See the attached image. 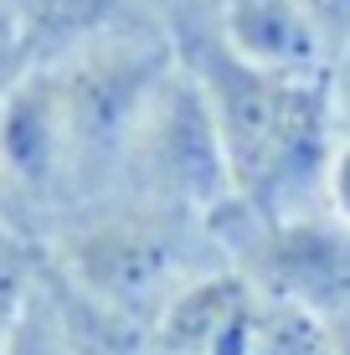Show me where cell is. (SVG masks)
Wrapping results in <instances>:
<instances>
[{
	"mask_svg": "<svg viewBox=\"0 0 350 355\" xmlns=\"http://www.w3.org/2000/svg\"><path fill=\"white\" fill-rule=\"evenodd\" d=\"M211 98L216 129L232 165V191L263 222H294L324 211L340 119L330 98V72H273L243 62L222 36L180 52Z\"/></svg>",
	"mask_w": 350,
	"mask_h": 355,
	"instance_id": "cell-1",
	"label": "cell"
},
{
	"mask_svg": "<svg viewBox=\"0 0 350 355\" xmlns=\"http://www.w3.org/2000/svg\"><path fill=\"white\" fill-rule=\"evenodd\" d=\"M46 252L78 288L139 324H155V314L201 273L232 268L207 216L129 201V196H108L78 211L46 242Z\"/></svg>",
	"mask_w": 350,
	"mask_h": 355,
	"instance_id": "cell-2",
	"label": "cell"
},
{
	"mask_svg": "<svg viewBox=\"0 0 350 355\" xmlns=\"http://www.w3.org/2000/svg\"><path fill=\"white\" fill-rule=\"evenodd\" d=\"M114 196L170 206V211L191 216H211L227 196H237L211 98L186 62H175L160 78V88L150 93L134 134H129Z\"/></svg>",
	"mask_w": 350,
	"mask_h": 355,
	"instance_id": "cell-3",
	"label": "cell"
},
{
	"mask_svg": "<svg viewBox=\"0 0 350 355\" xmlns=\"http://www.w3.org/2000/svg\"><path fill=\"white\" fill-rule=\"evenodd\" d=\"M0 211L6 232L31 242H52L82 211L67 114L52 67L42 62H26L0 98Z\"/></svg>",
	"mask_w": 350,
	"mask_h": 355,
	"instance_id": "cell-4",
	"label": "cell"
},
{
	"mask_svg": "<svg viewBox=\"0 0 350 355\" xmlns=\"http://www.w3.org/2000/svg\"><path fill=\"white\" fill-rule=\"evenodd\" d=\"M263 324V293L243 268H211L155 314L150 355H252Z\"/></svg>",
	"mask_w": 350,
	"mask_h": 355,
	"instance_id": "cell-5",
	"label": "cell"
},
{
	"mask_svg": "<svg viewBox=\"0 0 350 355\" xmlns=\"http://www.w3.org/2000/svg\"><path fill=\"white\" fill-rule=\"evenodd\" d=\"M216 36L243 62L273 72H330L335 62L304 0H222Z\"/></svg>",
	"mask_w": 350,
	"mask_h": 355,
	"instance_id": "cell-6",
	"label": "cell"
},
{
	"mask_svg": "<svg viewBox=\"0 0 350 355\" xmlns=\"http://www.w3.org/2000/svg\"><path fill=\"white\" fill-rule=\"evenodd\" d=\"M155 31L139 0H21V52L26 62H62V57L98 46L108 36Z\"/></svg>",
	"mask_w": 350,
	"mask_h": 355,
	"instance_id": "cell-7",
	"label": "cell"
},
{
	"mask_svg": "<svg viewBox=\"0 0 350 355\" xmlns=\"http://www.w3.org/2000/svg\"><path fill=\"white\" fill-rule=\"evenodd\" d=\"M252 355H335V329L324 314L288 299H263L258 350Z\"/></svg>",
	"mask_w": 350,
	"mask_h": 355,
	"instance_id": "cell-8",
	"label": "cell"
},
{
	"mask_svg": "<svg viewBox=\"0 0 350 355\" xmlns=\"http://www.w3.org/2000/svg\"><path fill=\"white\" fill-rule=\"evenodd\" d=\"M42 268H46V242H31L21 232H0V350L26 314V299L42 278Z\"/></svg>",
	"mask_w": 350,
	"mask_h": 355,
	"instance_id": "cell-9",
	"label": "cell"
},
{
	"mask_svg": "<svg viewBox=\"0 0 350 355\" xmlns=\"http://www.w3.org/2000/svg\"><path fill=\"white\" fill-rule=\"evenodd\" d=\"M144 21L175 46V52H191L207 36H216V10L222 0H139Z\"/></svg>",
	"mask_w": 350,
	"mask_h": 355,
	"instance_id": "cell-10",
	"label": "cell"
},
{
	"mask_svg": "<svg viewBox=\"0 0 350 355\" xmlns=\"http://www.w3.org/2000/svg\"><path fill=\"white\" fill-rule=\"evenodd\" d=\"M46 273V268H42ZM0 355H78L67 345V329L62 320H57V309H52V299H46V284L36 278V288H31V299H26V314H21V324L10 329V340H6V350Z\"/></svg>",
	"mask_w": 350,
	"mask_h": 355,
	"instance_id": "cell-11",
	"label": "cell"
},
{
	"mask_svg": "<svg viewBox=\"0 0 350 355\" xmlns=\"http://www.w3.org/2000/svg\"><path fill=\"white\" fill-rule=\"evenodd\" d=\"M304 10H309V21L320 26L330 57H340L350 46V0H304Z\"/></svg>",
	"mask_w": 350,
	"mask_h": 355,
	"instance_id": "cell-12",
	"label": "cell"
},
{
	"mask_svg": "<svg viewBox=\"0 0 350 355\" xmlns=\"http://www.w3.org/2000/svg\"><path fill=\"white\" fill-rule=\"evenodd\" d=\"M324 211L350 227V139L345 134H340V144H335L330 175H324Z\"/></svg>",
	"mask_w": 350,
	"mask_h": 355,
	"instance_id": "cell-13",
	"label": "cell"
},
{
	"mask_svg": "<svg viewBox=\"0 0 350 355\" xmlns=\"http://www.w3.org/2000/svg\"><path fill=\"white\" fill-rule=\"evenodd\" d=\"M330 98H335V119H340V134L350 139V46L330 62Z\"/></svg>",
	"mask_w": 350,
	"mask_h": 355,
	"instance_id": "cell-14",
	"label": "cell"
},
{
	"mask_svg": "<svg viewBox=\"0 0 350 355\" xmlns=\"http://www.w3.org/2000/svg\"><path fill=\"white\" fill-rule=\"evenodd\" d=\"M21 72H26V52H21L16 42H6V46H0V98L10 93V83H16Z\"/></svg>",
	"mask_w": 350,
	"mask_h": 355,
	"instance_id": "cell-15",
	"label": "cell"
},
{
	"mask_svg": "<svg viewBox=\"0 0 350 355\" xmlns=\"http://www.w3.org/2000/svg\"><path fill=\"white\" fill-rule=\"evenodd\" d=\"M16 42L21 46V6L16 0H0V46Z\"/></svg>",
	"mask_w": 350,
	"mask_h": 355,
	"instance_id": "cell-16",
	"label": "cell"
},
{
	"mask_svg": "<svg viewBox=\"0 0 350 355\" xmlns=\"http://www.w3.org/2000/svg\"><path fill=\"white\" fill-rule=\"evenodd\" d=\"M330 329H335V355H350V309H340L330 320Z\"/></svg>",
	"mask_w": 350,
	"mask_h": 355,
	"instance_id": "cell-17",
	"label": "cell"
},
{
	"mask_svg": "<svg viewBox=\"0 0 350 355\" xmlns=\"http://www.w3.org/2000/svg\"><path fill=\"white\" fill-rule=\"evenodd\" d=\"M0 232H6V211H0Z\"/></svg>",
	"mask_w": 350,
	"mask_h": 355,
	"instance_id": "cell-18",
	"label": "cell"
},
{
	"mask_svg": "<svg viewBox=\"0 0 350 355\" xmlns=\"http://www.w3.org/2000/svg\"><path fill=\"white\" fill-rule=\"evenodd\" d=\"M16 6H21V0H16Z\"/></svg>",
	"mask_w": 350,
	"mask_h": 355,
	"instance_id": "cell-19",
	"label": "cell"
}]
</instances>
